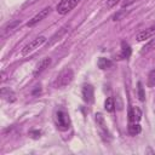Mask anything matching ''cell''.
<instances>
[{
  "instance_id": "obj_7",
  "label": "cell",
  "mask_w": 155,
  "mask_h": 155,
  "mask_svg": "<svg viewBox=\"0 0 155 155\" xmlns=\"http://www.w3.org/2000/svg\"><path fill=\"white\" fill-rule=\"evenodd\" d=\"M155 35V27H150V28H148V29H145V30H142V31H139L138 34H137V36H136V39H137V41H145V40H148V39H150V38H153Z\"/></svg>"
},
{
  "instance_id": "obj_22",
  "label": "cell",
  "mask_w": 155,
  "mask_h": 155,
  "mask_svg": "<svg viewBox=\"0 0 155 155\" xmlns=\"http://www.w3.org/2000/svg\"><path fill=\"white\" fill-rule=\"evenodd\" d=\"M124 15H125V11H122V10H121V11H119L117 13H115V15L113 16V21H119Z\"/></svg>"
},
{
  "instance_id": "obj_14",
  "label": "cell",
  "mask_w": 155,
  "mask_h": 155,
  "mask_svg": "<svg viewBox=\"0 0 155 155\" xmlns=\"http://www.w3.org/2000/svg\"><path fill=\"white\" fill-rule=\"evenodd\" d=\"M104 108L109 113H113L115 110V102H114V98L113 97H108L104 102Z\"/></svg>"
},
{
  "instance_id": "obj_12",
  "label": "cell",
  "mask_w": 155,
  "mask_h": 155,
  "mask_svg": "<svg viewBox=\"0 0 155 155\" xmlns=\"http://www.w3.org/2000/svg\"><path fill=\"white\" fill-rule=\"evenodd\" d=\"M0 93H1V97H2L5 101L10 102V103H12V102H15V101H16V94H15V92H13V91H11L10 88L2 87Z\"/></svg>"
},
{
  "instance_id": "obj_24",
  "label": "cell",
  "mask_w": 155,
  "mask_h": 155,
  "mask_svg": "<svg viewBox=\"0 0 155 155\" xmlns=\"http://www.w3.org/2000/svg\"><path fill=\"white\" fill-rule=\"evenodd\" d=\"M30 134H34L33 137L38 138V137H40V131H33V132H30Z\"/></svg>"
},
{
  "instance_id": "obj_15",
  "label": "cell",
  "mask_w": 155,
  "mask_h": 155,
  "mask_svg": "<svg viewBox=\"0 0 155 155\" xmlns=\"http://www.w3.org/2000/svg\"><path fill=\"white\" fill-rule=\"evenodd\" d=\"M98 67L101 68V69H108V68H110L111 65H113V63H111V61H109V59H107V58H103V57H101L99 59H98Z\"/></svg>"
},
{
  "instance_id": "obj_1",
  "label": "cell",
  "mask_w": 155,
  "mask_h": 155,
  "mask_svg": "<svg viewBox=\"0 0 155 155\" xmlns=\"http://www.w3.org/2000/svg\"><path fill=\"white\" fill-rule=\"evenodd\" d=\"M74 79V73L70 68H64L63 70L59 71L54 80V87L56 88H64L67 87Z\"/></svg>"
},
{
  "instance_id": "obj_16",
  "label": "cell",
  "mask_w": 155,
  "mask_h": 155,
  "mask_svg": "<svg viewBox=\"0 0 155 155\" xmlns=\"http://www.w3.org/2000/svg\"><path fill=\"white\" fill-rule=\"evenodd\" d=\"M140 131H142V128H140V126L137 122H133V124H131L128 126V133L131 136H136V134L140 133Z\"/></svg>"
},
{
  "instance_id": "obj_13",
  "label": "cell",
  "mask_w": 155,
  "mask_h": 155,
  "mask_svg": "<svg viewBox=\"0 0 155 155\" xmlns=\"http://www.w3.org/2000/svg\"><path fill=\"white\" fill-rule=\"evenodd\" d=\"M131 56V47L126 41L121 42V57L124 58H128Z\"/></svg>"
},
{
  "instance_id": "obj_2",
  "label": "cell",
  "mask_w": 155,
  "mask_h": 155,
  "mask_svg": "<svg viewBox=\"0 0 155 155\" xmlns=\"http://www.w3.org/2000/svg\"><path fill=\"white\" fill-rule=\"evenodd\" d=\"M56 125L58 127V130L61 131H67L70 126V120H69V115L63 111V110H58L56 113Z\"/></svg>"
},
{
  "instance_id": "obj_11",
  "label": "cell",
  "mask_w": 155,
  "mask_h": 155,
  "mask_svg": "<svg viewBox=\"0 0 155 155\" xmlns=\"http://www.w3.org/2000/svg\"><path fill=\"white\" fill-rule=\"evenodd\" d=\"M140 117H142V111L139 108L133 107L128 110V120L131 122H138L140 120Z\"/></svg>"
},
{
  "instance_id": "obj_5",
  "label": "cell",
  "mask_w": 155,
  "mask_h": 155,
  "mask_svg": "<svg viewBox=\"0 0 155 155\" xmlns=\"http://www.w3.org/2000/svg\"><path fill=\"white\" fill-rule=\"evenodd\" d=\"M50 11H51V8L50 7H46V8H44V10H41L39 13H36L31 19H29L28 21V23H27V25L29 27V28H31V27H34L35 24H38L40 21H42L44 18H46L48 15H50Z\"/></svg>"
},
{
  "instance_id": "obj_18",
  "label": "cell",
  "mask_w": 155,
  "mask_h": 155,
  "mask_svg": "<svg viewBox=\"0 0 155 155\" xmlns=\"http://www.w3.org/2000/svg\"><path fill=\"white\" fill-rule=\"evenodd\" d=\"M96 121H97V125H99V127L103 131H107V125H105V121H104V117L102 116V114H96Z\"/></svg>"
},
{
  "instance_id": "obj_23",
  "label": "cell",
  "mask_w": 155,
  "mask_h": 155,
  "mask_svg": "<svg viewBox=\"0 0 155 155\" xmlns=\"http://www.w3.org/2000/svg\"><path fill=\"white\" fill-rule=\"evenodd\" d=\"M136 1H138V0H124L122 1V7H127V6H131L132 4H134Z\"/></svg>"
},
{
  "instance_id": "obj_10",
  "label": "cell",
  "mask_w": 155,
  "mask_h": 155,
  "mask_svg": "<svg viewBox=\"0 0 155 155\" xmlns=\"http://www.w3.org/2000/svg\"><path fill=\"white\" fill-rule=\"evenodd\" d=\"M81 94H82V99L86 103H91L93 101V87L91 85H85L82 87Z\"/></svg>"
},
{
  "instance_id": "obj_4",
  "label": "cell",
  "mask_w": 155,
  "mask_h": 155,
  "mask_svg": "<svg viewBox=\"0 0 155 155\" xmlns=\"http://www.w3.org/2000/svg\"><path fill=\"white\" fill-rule=\"evenodd\" d=\"M79 2H80V0H61L59 4L57 5V12H58L59 15H67V13L70 12Z\"/></svg>"
},
{
  "instance_id": "obj_6",
  "label": "cell",
  "mask_w": 155,
  "mask_h": 155,
  "mask_svg": "<svg viewBox=\"0 0 155 155\" xmlns=\"http://www.w3.org/2000/svg\"><path fill=\"white\" fill-rule=\"evenodd\" d=\"M50 64H51V58H50V57H46V58L41 59V61L38 63V65H36V68H35V70H34L33 75H34V76L40 75L42 71H45V70L50 67Z\"/></svg>"
},
{
  "instance_id": "obj_9",
  "label": "cell",
  "mask_w": 155,
  "mask_h": 155,
  "mask_svg": "<svg viewBox=\"0 0 155 155\" xmlns=\"http://www.w3.org/2000/svg\"><path fill=\"white\" fill-rule=\"evenodd\" d=\"M19 24H21V21H18V19H16V21H11V22L6 23V24L2 27V29H1V36H6L7 34L12 33Z\"/></svg>"
},
{
  "instance_id": "obj_20",
  "label": "cell",
  "mask_w": 155,
  "mask_h": 155,
  "mask_svg": "<svg viewBox=\"0 0 155 155\" xmlns=\"http://www.w3.org/2000/svg\"><path fill=\"white\" fill-rule=\"evenodd\" d=\"M138 97H139V101H142V102L145 101V93H144V88H143L142 82H138Z\"/></svg>"
},
{
  "instance_id": "obj_3",
  "label": "cell",
  "mask_w": 155,
  "mask_h": 155,
  "mask_svg": "<svg viewBox=\"0 0 155 155\" xmlns=\"http://www.w3.org/2000/svg\"><path fill=\"white\" fill-rule=\"evenodd\" d=\"M46 42V38L45 36H38L36 39H34V40H31L29 44H27L23 48H22V54L23 56H27V54H29L30 52H33L34 50H36L38 47H40L41 45H44Z\"/></svg>"
},
{
  "instance_id": "obj_17",
  "label": "cell",
  "mask_w": 155,
  "mask_h": 155,
  "mask_svg": "<svg viewBox=\"0 0 155 155\" xmlns=\"http://www.w3.org/2000/svg\"><path fill=\"white\" fill-rule=\"evenodd\" d=\"M155 48V39H151L147 45H144V47L142 48V51H140V53L142 54H144V53H148V52H150V51H153Z\"/></svg>"
},
{
  "instance_id": "obj_19",
  "label": "cell",
  "mask_w": 155,
  "mask_h": 155,
  "mask_svg": "<svg viewBox=\"0 0 155 155\" xmlns=\"http://www.w3.org/2000/svg\"><path fill=\"white\" fill-rule=\"evenodd\" d=\"M148 87H155V69H153L148 75Z\"/></svg>"
},
{
  "instance_id": "obj_8",
  "label": "cell",
  "mask_w": 155,
  "mask_h": 155,
  "mask_svg": "<svg viewBox=\"0 0 155 155\" xmlns=\"http://www.w3.org/2000/svg\"><path fill=\"white\" fill-rule=\"evenodd\" d=\"M68 29H69V25H65V27H62L54 35H52V38L48 40V42H47V46H52V45H54L57 41H59L65 34H67V31H68Z\"/></svg>"
},
{
  "instance_id": "obj_21",
  "label": "cell",
  "mask_w": 155,
  "mask_h": 155,
  "mask_svg": "<svg viewBox=\"0 0 155 155\" xmlns=\"http://www.w3.org/2000/svg\"><path fill=\"white\" fill-rule=\"evenodd\" d=\"M121 0H107V7L108 8H111L113 6H115L117 2H120Z\"/></svg>"
}]
</instances>
